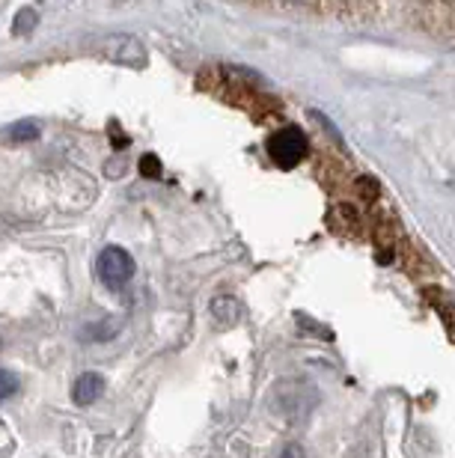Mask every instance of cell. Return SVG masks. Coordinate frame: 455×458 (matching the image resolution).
<instances>
[{
  "label": "cell",
  "mask_w": 455,
  "mask_h": 458,
  "mask_svg": "<svg viewBox=\"0 0 455 458\" xmlns=\"http://www.w3.org/2000/svg\"><path fill=\"white\" fill-rule=\"evenodd\" d=\"M36 21H39V15H36V9L33 6H24L21 13L15 15V27H13V33L15 36H24V33H30Z\"/></svg>",
  "instance_id": "obj_7"
},
{
  "label": "cell",
  "mask_w": 455,
  "mask_h": 458,
  "mask_svg": "<svg viewBox=\"0 0 455 458\" xmlns=\"http://www.w3.org/2000/svg\"><path fill=\"white\" fill-rule=\"evenodd\" d=\"M102 54L107 60L120 63V66H129V69H143L147 66V48L140 45V39L134 36H125V33H116V36H105L102 39Z\"/></svg>",
  "instance_id": "obj_3"
},
{
  "label": "cell",
  "mask_w": 455,
  "mask_h": 458,
  "mask_svg": "<svg viewBox=\"0 0 455 458\" xmlns=\"http://www.w3.org/2000/svg\"><path fill=\"white\" fill-rule=\"evenodd\" d=\"M309 140L304 134V128L298 125H283L268 137V155L280 170H292L307 158Z\"/></svg>",
  "instance_id": "obj_1"
},
{
  "label": "cell",
  "mask_w": 455,
  "mask_h": 458,
  "mask_svg": "<svg viewBox=\"0 0 455 458\" xmlns=\"http://www.w3.org/2000/svg\"><path fill=\"white\" fill-rule=\"evenodd\" d=\"M212 316L217 325L232 327V325H239V318H241V304L230 295H221L212 301Z\"/></svg>",
  "instance_id": "obj_5"
},
{
  "label": "cell",
  "mask_w": 455,
  "mask_h": 458,
  "mask_svg": "<svg viewBox=\"0 0 455 458\" xmlns=\"http://www.w3.org/2000/svg\"><path fill=\"white\" fill-rule=\"evenodd\" d=\"M102 390H105V378L98 372H84V375H78V381H75V387H72V402L80 408H87V405H93V402L102 396Z\"/></svg>",
  "instance_id": "obj_4"
},
{
  "label": "cell",
  "mask_w": 455,
  "mask_h": 458,
  "mask_svg": "<svg viewBox=\"0 0 455 458\" xmlns=\"http://www.w3.org/2000/svg\"><path fill=\"white\" fill-rule=\"evenodd\" d=\"M280 458H307V455H304V450H301V446H298V444H292V446H286V450H283V455H280Z\"/></svg>",
  "instance_id": "obj_10"
},
{
  "label": "cell",
  "mask_w": 455,
  "mask_h": 458,
  "mask_svg": "<svg viewBox=\"0 0 455 458\" xmlns=\"http://www.w3.org/2000/svg\"><path fill=\"white\" fill-rule=\"evenodd\" d=\"M140 173H143V176L158 179L161 176V161L155 158V155H143V158H140Z\"/></svg>",
  "instance_id": "obj_9"
},
{
  "label": "cell",
  "mask_w": 455,
  "mask_h": 458,
  "mask_svg": "<svg viewBox=\"0 0 455 458\" xmlns=\"http://www.w3.org/2000/svg\"><path fill=\"white\" fill-rule=\"evenodd\" d=\"M39 137V125L33 119H24V123H15L9 128V140L13 143H27V140H36Z\"/></svg>",
  "instance_id": "obj_6"
},
{
  "label": "cell",
  "mask_w": 455,
  "mask_h": 458,
  "mask_svg": "<svg viewBox=\"0 0 455 458\" xmlns=\"http://www.w3.org/2000/svg\"><path fill=\"white\" fill-rule=\"evenodd\" d=\"M98 277L107 289H122L134 277V259L122 247H105L98 253Z\"/></svg>",
  "instance_id": "obj_2"
},
{
  "label": "cell",
  "mask_w": 455,
  "mask_h": 458,
  "mask_svg": "<svg viewBox=\"0 0 455 458\" xmlns=\"http://www.w3.org/2000/svg\"><path fill=\"white\" fill-rule=\"evenodd\" d=\"M15 390H18V378L9 369H0V402L6 396H13Z\"/></svg>",
  "instance_id": "obj_8"
}]
</instances>
